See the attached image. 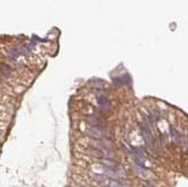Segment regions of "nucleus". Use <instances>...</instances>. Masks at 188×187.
<instances>
[{
	"instance_id": "obj_3",
	"label": "nucleus",
	"mask_w": 188,
	"mask_h": 187,
	"mask_svg": "<svg viewBox=\"0 0 188 187\" xmlns=\"http://www.w3.org/2000/svg\"><path fill=\"white\" fill-rule=\"evenodd\" d=\"M88 151V154L90 155V156H94V157H97V158H102L104 156V154H103V151L100 149H97V148H94V147H91L89 149L87 150Z\"/></svg>"
},
{
	"instance_id": "obj_6",
	"label": "nucleus",
	"mask_w": 188,
	"mask_h": 187,
	"mask_svg": "<svg viewBox=\"0 0 188 187\" xmlns=\"http://www.w3.org/2000/svg\"><path fill=\"white\" fill-rule=\"evenodd\" d=\"M171 132H172L173 139H174L177 142H179V141H180V136H179V133H178L177 131H174V129H171Z\"/></svg>"
},
{
	"instance_id": "obj_5",
	"label": "nucleus",
	"mask_w": 188,
	"mask_h": 187,
	"mask_svg": "<svg viewBox=\"0 0 188 187\" xmlns=\"http://www.w3.org/2000/svg\"><path fill=\"white\" fill-rule=\"evenodd\" d=\"M109 186L110 187H122V184H120L119 181H115V180H110V181H109Z\"/></svg>"
},
{
	"instance_id": "obj_4",
	"label": "nucleus",
	"mask_w": 188,
	"mask_h": 187,
	"mask_svg": "<svg viewBox=\"0 0 188 187\" xmlns=\"http://www.w3.org/2000/svg\"><path fill=\"white\" fill-rule=\"evenodd\" d=\"M94 177H95V179L98 180V181H105V180L109 181L107 176H104V174H94Z\"/></svg>"
},
{
	"instance_id": "obj_2",
	"label": "nucleus",
	"mask_w": 188,
	"mask_h": 187,
	"mask_svg": "<svg viewBox=\"0 0 188 187\" xmlns=\"http://www.w3.org/2000/svg\"><path fill=\"white\" fill-rule=\"evenodd\" d=\"M97 102H98V105L100 106V109L102 110H109L110 109V104H109V101H107V98L104 96V95H98L97 96Z\"/></svg>"
},
{
	"instance_id": "obj_1",
	"label": "nucleus",
	"mask_w": 188,
	"mask_h": 187,
	"mask_svg": "<svg viewBox=\"0 0 188 187\" xmlns=\"http://www.w3.org/2000/svg\"><path fill=\"white\" fill-rule=\"evenodd\" d=\"M88 133L90 135L91 137H95L96 140H100L103 136H104V131H102V129H99L98 127H91L89 131H88Z\"/></svg>"
}]
</instances>
